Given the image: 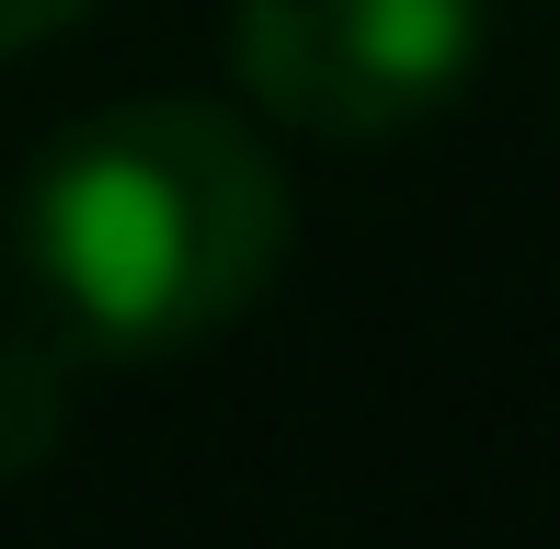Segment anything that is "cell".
<instances>
[{"label":"cell","mask_w":560,"mask_h":549,"mask_svg":"<svg viewBox=\"0 0 560 549\" xmlns=\"http://www.w3.org/2000/svg\"><path fill=\"white\" fill-rule=\"evenodd\" d=\"M298 207L275 149L218 104H115L23 184V274L104 355H184L287 274Z\"/></svg>","instance_id":"cell-1"},{"label":"cell","mask_w":560,"mask_h":549,"mask_svg":"<svg viewBox=\"0 0 560 549\" xmlns=\"http://www.w3.org/2000/svg\"><path fill=\"white\" fill-rule=\"evenodd\" d=\"M241 92L298 138H412L469 92L480 0H241L229 23Z\"/></svg>","instance_id":"cell-2"},{"label":"cell","mask_w":560,"mask_h":549,"mask_svg":"<svg viewBox=\"0 0 560 549\" xmlns=\"http://www.w3.org/2000/svg\"><path fill=\"white\" fill-rule=\"evenodd\" d=\"M69 446V343L0 332V481H35Z\"/></svg>","instance_id":"cell-3"},{"label":"cell","mask_w":560,"mask_h":549,"mask_svg":"<svg viewBox=\"0 0 560 549\" xmlns=\"http://www.w3.org/2000/svg\"><path fill=\"white\" fill-rule=\"evenodd\" d=\"M92 0H0V58H23V46H46V35H69Z\"/></svg>","instance_id":"cell-4"}]
</instances>
